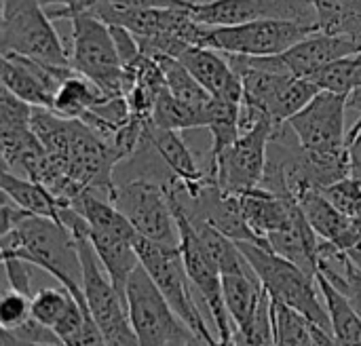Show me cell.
I'll use <instances>...</instances> for the list:
<instances>
[{
  "mask_svg": "<svg viewBox=\"0 0 361 346\" xmlns=\"http://www.w3.org/2000/svg\"><path fill=\"white\" fill-rule=\"evenodd\" d=\"M298 203L322 241L334 243L345 252L361 245V237L355 230L353 218L336 209L319 188H305L298 194Z\"/></svg>",
  "mask_w": 361,
  "mask_h": 346,
  "instance_id": "18",
  "label": "cell"
},
{
  "mask_svg": "<svg viewBox=\"0 0 361 346\" xmlns=\"http://www.w3.org/2000/svg\"><path fill=\"white\" fill-rule=\"evenodd\" d=\"M313 32H317L315 25L288 19H258L237 25H205L201 47L252 57L281 55Z\"/></svg>",
  "mask_w": 361,
  "mask_h": 346,
  "instance_id": "10",
  "label": "cell"
},
{
  "mask_svg": "<svg viewBox=\"0 0 361 346\" xmlns=\"http://www.w3.org/2000/svg\"><path fill=\"white\" fill-rule=\"evenodd\" d=\"M353 224H355V230H357V235L361 237V214L357 218H353Z\"/></svg>",
  "mask_w": 361,
  "mask_h": 346,
  "instance_id": "36",
  "label": "cell"
},
{
  "mask_svg": "<svg viewBox=\"0 0 361 346\" xmlns=\"http://www.w3.org/2000/svg\"><path fill=\"white\" fill-rule=\"evenodd\" d=\"M72 300L74 296L63 285L59 290H40L32 296V319L53 330L72 304Z\"/></svg>",
  "mask_w": 361,
  "mask_h": 346,
  "instance_id": "29",
  "label": "cell"
},
{
  "mask_svg": "<svg viewBox=\"0 0 361 346\" xmlns=\"http://www.w3.org/2000/svg\"><path fill=\"white\" fill-rule=\"evenodd\" d=\"M178 59L207 89V93L212 97L243 104L241 74L231 66V61L226 59L224 53H220L216 49H209V47L190 44L178 55Z\"/></svg>",
  "mask_w": 361,
  "mask_h": 346,
  "instance_id": "16",
  "label": "cell"
},
{
  "mask_svg": "<svg viewBox=\"0 0 361 346\" xmlns=\"http://www.w3.org/2000/svg\"><path fill=\"white\" fill-rule=\"evenodd\" d=\"M125 298L137 345H203L171 309V304L142 264L131 273L125 288Z\"/></svg>",
  "mask_w": 361,
  "mask_h": 346,
  "instance_id": "5",
  "label": "cell"
},
{
  "mask_svg": "<svg viewBox=\"0 0 361 346\" xmlns=\"http://www.w3.org/2000/svg\"><path fill=\"white\" fill-rule=\"evenodd\" d=\"M70 66L93 80L106 95H125V70L112 27L91 13H74Z\"/></svg>",
  "mask_w": 361,
  "mask_h": 346,
  "instance_id": "7",
  "label": "cell"
},
{
  "mask_svg": "<svg viewBox=\"0 0 361 346\" xmlns=\"http://www.w3.org/2000/svg\"><path fill=\"white\" fill-rule=\"evenodd\" d=\"M192 15L203 25H237L258 19H288L317 27L315 0H207L197 2L192 6Z\"/></svg>",
  "mask_w": 361,
  "mask_h": 346,
  "instance_id": "13",
  "label": "cell"
},
{
  "mask_svg": "<svg viewBox=\"0 0 361 346\" xmlns=\"http://www.w3.org/2000/svg\"><path fill=\"white\" fill-rule=\"evenodd\" d=\"M110 97L112 95H106L93 80L74 70L55 91L51 110L68 118H82L89 110L97 108Z\"/></svg>",
  "mask_w": 361,
  "mask_h": 346,
  "instance_id": "24",
  "label": "cell"
},
{
  "mask_svg": "<svg viewBox=\"0 0 361 346\" xmlns=\"http://www.w3.org/2000/svg\"><path fill=\"white\" fill-rule=\"evenodd\" d=\"M281 125L283 123H275L273 118H260L254 127L243 131L214 163L205 167L209 182L235 194L260 186L269 163L271 140Z\"/></svg>",
  "mask_w": 361,
  "mask_h": 346,
  "instance_id": "9",
  "label": "cell"
},
{
  "mask_svg": "<svg viewBox=\"0 0 361 346\" xmlns=\"http://www.w3.org/2000/svg\"><path fill=\"white\" fill-rule=\"evenodd\" d=\"M275 345H336L332 332L315 323L294 307L273 300Z\"/></svg>",
  "mask_w": 361,
  "mask_h": 346,
  "instance_id": "22",
  "label": "cell"
},
{
  "mask_svg": "<svg viewBox=\"0 0 361 346\" xmlns=\"http://www.w3.org/2000/svg\"><path fill=\"white\" fill-rule=\"evenodd\" d=\"M355 53H361V42L353 36L328 34L317 30L307 38H302L300 42H296L286 53H281V57L294 76L311 78L328 63Z\"/></svg>",
  "mask_w": 361,
  "mask_h": 346,
  "instance_id": "17",
  "label": "cell"
},
{
  "mask_svg": "<svg viewBox=\"0 0 361 346\" xmlns=\"http://www.w3.org/2000/svg\"><path fill=\"white\" fill-rule=\"evenodd\" d=\"M0 186H2V192L6 197H11L21 209H25L32 216L53 218V220L61 222L59 220L61 209L72 205V203L55 197L44 184L30 180V178H23V175H17V173L6 171V169H2V173H0Z\"/></svg>",
  "mask_w": 361,
  "mask_h": 346,
  "instance_id": "21",
  "label": "cell"
},
{
  "mask_svg": "<svg viewBox=\"0 0 361 346\" xmlns=\"http://www.w3.org/2000/svg\"><path fill=\"white\" fill-rule=\"evenodd\" d=\"M349 152V173L361 182V131L347 144Z\"/></svg>",
  "mask_w": 361,
  "mask_h": 346,
  "instance_id": "35",
  "label": "cell"
},
{
  "mask_svg": "<svg viewBox=\"0 0 361 346\" xmlns=\"http://www.w3.org/2000/svg\"><path fill=\"white\" fill-rule=\"evenodd\" d=\"M72 72V66H53L27 55L2 53V87L36 108L51 110L55 91Z\"/></svg>",
  "mask_w": 361,
  "mask_h": 346,
  "instance_id": "14",
  "label": "cell"
},
{
  "mask_svg": "<svg viewBox=\"0 0 361 346\" xmlns=\"http://www.w3.org/2000/svg\"><path fill=\"white\" fill-rule=\"evenodd\" d=\"M89 237H91V243H93L106 273L110 275L112 283L125 296L127 281H129L131 273L140 266L135 241H129V239H123L116 235H108L102 230H91V228H89Z\"/></svg>",
  "mask_w": 361,
  "mask_h": 346,
  "instance_id": "23",
  "label": "cell"
},
{
  "mask_svg": "<svg viewBox=\"0 0 361 346\" xmlns=\"http://www.w3.org/2000/svg\"><path fill=\"white\" fill-rule=\"evenodd\" d=\"M322 192L328 197V201L336 209H341L349 218H357L361 214V182L355 180L353 175H347V178L322 188Z\"/></svg>",
  "mask_w": 361,
  "mask_h": 346,
  "instance_id": "31",
  "label": "cell"
},
{
  "mask_svg": "<svg viewBox=\"0 0 361 346\" xmlns=\"http://www.w3.org/2000/svg\"><path fill=\"white\" fill-rule=\"evenodd\" d=\"M311 80L324 91L349 95L351 91L361 87V53L347 55L328 63L317 74H313Z\"/></svg>",
  "mask_w": 361,
  "mask_h": 346,
  "instance_id": "28",
  "label": "cell"
},
{
  "mask_svg": "<svg viewBox=\"0 0 361 346\" xmlns=\"http://www.w3.org/2000/svg\"><path fill=\"white\" fill-rule=\"evenodd\" d=\"M144 142L163 161L167 171L180 182V188L186 197L195 199L203 190V186L212 184L205 169L197 165L192 152L188 150L178 129L159 127L152 121H148L144 129Z\"/></svg>",
  "mask_w": 361,
  "mask_h": 346,
  "instance_id": "15",
  "label": "cell"
},
{
  "mask_svg": "<svg viewBox=\"0 0 361 346\" xmlns=\"http://www.w3.org/2000/svg\"><path fill=\"white\" fill-rule=\"evenodd\" d=\"M167 197H169V205L173 209L176 222H178V230H180V254L186 266V273L190 277V283L195 288V292L201 296L203 304L207 307L212 321L216 326V336L220 340V345H233V336H235V328L231 321V315L226 311L224 304V294H222V277H220V266L216 262V258L212 256V252L207 249L205 241L201 239L199 230L195 228L176 178H167L163 182Z\"/></svg>",
  "mask_w": 361,
  "mask_h": 346,
  "instance_id": "3",
  "label": "cell"
},
{
  "mask_svg": "<svg viewBox=\"0 0 361 346\" xmlns=\"http://www.w3.org/2000/svg\"><path fill=\"white\" fill-rule=\"evenodd\" d=\"M40 0H2V53L27 55L53 66H70V57Z\"/></svg>",
  "mask_w": 361,
  "mask_h": 346,
  "instance_id": "8",
  "label": "cell"
},
{
  "mask_svg": "<svg viewBox=\"0 0 361 346\" xmlns=\"http://www.w3.org/2000/svg\"><path fill=\"white\" fill-rule=\"evenodd\" d=\"M336 345H361V317L349 298L324 275H315Z\"/></svg>",
  "mask_w": 361,
  "mask_h": 346,
  "instance_id": "25",
  "label": "cell"
},
{
  "mask_svg": "<svg viewBox=\"0 0 361 346\" xmlns=\"http://www.w3.org/2000/svg\"><path fill=\"white\" fill-rule=\"evenodd\" d=\"M154 59L163 70L165 85H167L171 95H176L178 99H182V101H186L190 106H205L212 99L207 89L190 74V70L178 57L157 55Z\"/></svg>",
  "mask_w": 361,
  "mask_h": 346,
  "instance_id": "27",
  "label": "cell"
},
{
  "mask_svg": "<svg viewBox=\"0 0 361 346\" xmlns=\"http://www.w3.org/2000/svg\"><path fill=\"white\" fill-rule=\"evenodd\" d=\"M110 203H114L127 216L137 235L163 245H180L178 222L163 182L142 175L116 184Z\"/></svg>",
  "mask_w": 361,
  "mask_h": 346,
  "instance_id": "11",
  "label": "cell"
},
{
  "mask_svg": "<svg viewBox=\"0 0 361 346\" xmlns=\"http://www.w3.org/2000/svg\"><path fill=\"white\" fill-rule=\"evenodd\" d=\"M135 249L140 256V264L148 271V275L154 279L171 309L180 315V319L197 334V338L203 345H218V336L212 334L207 328L203 313L199 311L197 296L192 294V283L186 273L180 247L176 245H163L157 241H150L142 235L135 237Z\"/></svg>",
  "mask_w": 361,
  "mask_h": 346,
  "instance_id": "6",
  "label": "cell"
},
{
  "mask_svg": "<svg viewBox=\"0 0 361 346\" xmlns=\"http://www.w3.org/2000/svg\"><path fill=\"white\" fill-rule=\"evenodd\" d=\"M319 241L322 239L309 224L302 207L283 228H279L267 237V243L275 254L292 260L294 264H298L302 271H307L313 277L317 275Z\"/></svg>",
  "mask_w": 361,
  "mask_h": 346,
  "instance_id": "20",
  "label": "cell"
},
{
  "mask_svg": "<svg viewBox=\"0 0 361 346\" xmlns=\"http://www.w3.org/2000/svg\"><path fill=\"white\" fill-rule=\"evenodd\" d=\"M237 245L273 300L298 309L300 313L311 317L315 323L332 332L330 317H328L326 304H322L319 300L322 292L313 275L302 271L292 260L275 254L271 247H264L252 241H237Z\"/></svg>",
  "mask_w": 361,
  "mask_h": 346,
  "instance_id": "4",
  "label": "cell"
},
{
  "mask_svg": "<svg viewBox=\"0 0 361 346\" xmlns=\"http://www.w3.org/2000/svg\"><path fill=\"white\" fill-rule=\"evenodd\" d=\"M345 112L347 95L322 89L302 110H298L286 123L307 152L338 154L347 152Z\"/></svg>",
  "mask_w": 361,
  "mask_h": 346,
  "instance_id": "12",
  "label": "cell"
},
{
  "mask_svg": "<svg viewBox=\"0 0 361 346\" xmlns=\"http://www.w3.org/2000/svg\"><path fill=\"white\" fill-rule=\"evenodd\" d=\"M61 224L70 228L76 239L80 264H82V292L87 298V307L104 334L106 345H137V336L133 332L129 309L125 296L116 290L110 275L106 273L93 243L89 237V224L78 209L72 205L61 209Z\"/></svg>",
  "mask_w": 361,
  "mask_h": 346,
  "instance_id": "2",
  "label": "cell"
},
{
  "mask_svg": "<svg viewBox=\"0 0 361 346\" xmlns=\"http://www.w3.org/2000/svg\"><path fill=\"white\" fill-rule=\"evenodd\" d=\"M0 345H61V340L55 334V330L30 317L25 323H21L15 330H2Z\"/></svg>",
  "mask_w": 361,
  "mask_h": 346,
  "instance_id": "32",
  "label": "cell"
},
{
  "mask_svg": "<svg viewBox=\"0 0 361 346\" xmlns=\"http://www.w3.org/2000/svg\"><path fill=\"white\" fill-rule=\"evenodd\" d=\"M205 106H190V104L178 99L176 95H171L169 89L165 87L161 91V95L157 97L150 121L159 127L178 129V131L205 127Z\"/></svg>",
  "mask_w": 361,
  "mask_h": 346,
  "instance_id": "26",
  "label": "cell"
},
{
  "mask_svg": "<svg viewBox=\"0 0 361 346\" xmlns=\"http://www.w3.org/2000/svg\"><path fill=\"white\" fill-rule=\"evenodd\" d=\"M32 317V298L13 290L0 300V326L2 330H15Z\"/></svg>",
  "mask_w": 361,
  "mask_h": 346,
  "instance_id": "33",
  "label": "cell"
},
{
  "mask_svg": "<svg viewBox=\"0 0 361 346\" xmlns=\"http://www.w3.org/2000/svg\"><path fill=\"white\" fill-rule=\"evenodd\" d=\"M243 214L252 230L267 243V237L283 228L300 209V203L292 194H277L269 188L256 186L239 194ZM269 245V243H267Z\"/></svg>",
  "mask_w": 361,
  "mask_h": 346,
  "instance_id": "19",
  "label": "cell"
},
{
  "mask_svg": "<svg viewBox=\"0 0 361 346\" xmlns=\"http://www.w3.org/2000/svg\"><path fill=\"white\" fill-rule=\"evenodd\" d=\"M241 345H275V330H273V298L269 292H262L258 311L247 328V332L237 340Z\"/></svg>",
  "mask_w": 361,
  "mask_h": 346,
  "instance_id": "30",
  "label": "cell"
},
{
  "mask_svg": "<svg viewBox=\"0 0 361 346\" xmlns=\"http://www.w3.org/2000/svg\"><path fill=\"white\" fill-rule=\"evenodd\" d=\"M2 262H4V271H6V279L11 288L32 298V283H30V268H27L30 262L21 258H13V256L2 258Z\"/></svg>",
  "mask_w": 361,
  "mask_h": 346,
  "instance_id": "34",
  "label": "cell"
},
{
  "mask_svg": "<svg viewBox=\"0 0 361 346\" xmlns=\"http://www.w3.org/2000/svg\"><path fill=\"white\" fill-rule=\"evenodd\" d=\"M0 249L2 258H21L49 273L78 300L82 311L91 315L82 292V264L76 239L66 224L30 214L13 230L0 235Z\"/></svg>",
  "mask_w": 361,
  "mask_h": 346,
  "instance_id": "1",
  "label": "cell"
}]
</instances>
